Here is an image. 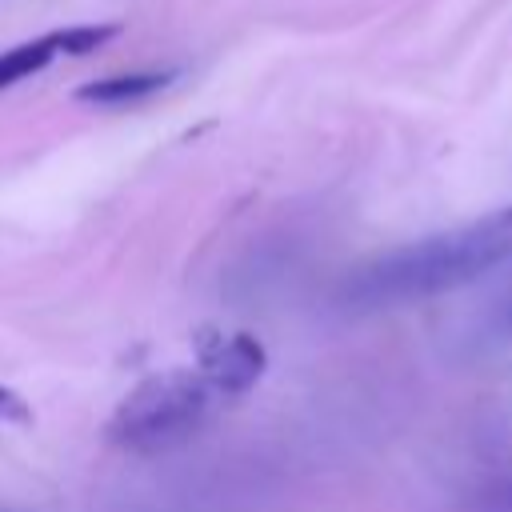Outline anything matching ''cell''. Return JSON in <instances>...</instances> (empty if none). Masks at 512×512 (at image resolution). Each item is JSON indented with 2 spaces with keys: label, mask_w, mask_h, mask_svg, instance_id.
<instances>
[{
  "label": "cell",
  "mask_w": 512,
  "mask_h": 512,
  "mask_svg": "<svg viewBox=\"0 0 512 512\" xmlns=\"http://www.w3.org/2000/svg\"><path fill=\"white\" fill-rule=\"evenodd\" d=\"M224 404L200 368H168L140 380L112 412L108 440L132 456H160L188 444Z\"/></svg>",
  "instance_id": "7a4b0ae2"
},
{
  "label": "cell",
  "mask_w": 512,
  "mask_h": 512,
  "mask_svg": "<svg viewBox=\"0 0 512 512\" xmlns=\"http://www.w3.org/2000/svg\"><path fill=\"white\" fill-rule=\"evenodd\" d=\"M480 512H512V476L488 480V488L480 496Z\"/></svg>",
  "instance_id": "52a82bcc"
},
{
  "label": "cell",
  "mask_w": 512,
  "mask_h": 512,
  "mask_svg": "<svg viewBox=\"0 0 512 512\" xmlns=\"http://www.w3.org/2000/svg\"><path fill=\"white\" fill-rule=\"evenodd\" d=\"M176 80V72H120V76H104V80H88L76 88L80 104H96V108H128L140 104L156 92H164Z\"/></svg>",
  "instance_id": "5b68a950"
},
{
  "label": "cell",
  "mask_w": 512,
  "mask_h": 512,
  "mask_svg": "<svg viewBox=\"0 0 512 512\" xmlns=\"http://www.w3.org/2000/svg\"><path fill=\"white\" fill-rule=\"evenodd\" d=\"M484 340L488 344H512V288L488 308V316H484Z\"/></svg>",
  "instance_id": "8992f818"
},
{
  "label": "cell",
  "mask_w": 512,
  "mask_h": 512,
  "mask_svg": "<svg viewBox=\"0 0 512 512\" xmlns=\"http://www.w3.org/2000/svg\"><path fill=\"white\" fill-rule=\"evenodd\" d=\"M116 32H120L116 24H72V28H52V32H40L32 40L4 48L0 52V92L44 72L60 56H88V52L104 48Z\"/></svg>",
  "instance_id": "3957f363"
},
{
  "label": "cell",
  "mask_w": 512,
  "mask_h": 512,
  "mask_svg": "<svg viewBox=\"0 0 512 512\" xmlns=\"http://www.w3.org/2000/svg\"><path fill=\"white\" fill-rule=\"evenodd\" d=\"M196 348H200V364L196 368L216 384V392L224 400H236L248 388H256V380L268 368V352L252 332H232V336L204 332L196 340Z\"/></svg>",
  "instance_id": "277c9868"
},
{
  "label": "cell",
  "mask_w": 512,
  "mask_h": 512,
  "mask_svg": "<svg viewBox=\"0 0 512 512\" xmlns=\"http://www.w3.org/2000/svg\"><path fill=\"white\" fill-rule=\"evenodd\" d=\"M4 420L24 424V420H32V412H28V404H24V396H20V392H12V388H4V384H0V424H4Z\"/></svg>",
  "instance_id": "ba28073f"
},
{
  "label": "cell",
  "mask_w": 512,
  "mask_h": 512,
  "mask_svg": "<svg viewBox=\"0 0 512 512\" xmlns=\"http://www.w3.org/2000/svg\"><path fill=\"white\" fill-rule=\"evenodd\" d=\"M508 260H512V204L352 268L348 280L340 284V304L356 312L416 304L452 292L460 284H472Z\"/></svg>",
  "instance_id": "6da1fadb"
}]
</instances>
